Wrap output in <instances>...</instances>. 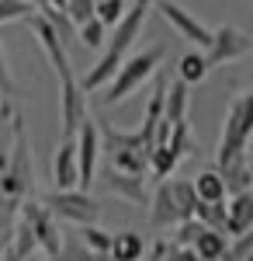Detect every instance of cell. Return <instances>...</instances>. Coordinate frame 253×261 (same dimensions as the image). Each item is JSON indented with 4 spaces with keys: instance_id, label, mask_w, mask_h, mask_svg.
Wrapping results in <instances>:
<instances>
[{
    "instance_id": "1",
    "label": "cell",
    "mask_w": 253,
    "mask_h": 261,
    "mask_svg": "<svg viewBox=\"0 0 253 261\" xmlns=\"http://www.w3.org/2000/svg\"><path fill=\"white\" fill-rule=\"evenodd\" d=\"M28 21H31V32L39 39L45 60L52 63V70H56V77H59V122H62V140H70L77 133V125L87 119V94L80 91V81H77V73H73V66H70V53L59 42V35L39 14H31Z\"/></svg>"
},
{
    "instance_id": "2",
    "label": "cell",
    "mask_w": 253,
    "mask_h": 261,
    "mask_svg": "<svg viewBox=\"0 0 253 261\" xmlns=\"http://www.w3.org/2000/svg\"><path fill=\"white\" fill-rule=\"evenodd\" d=\"M156 0H132L129 7H125V14H121V21H118L115 28H111V39H108V49L101 53V60L87 70V77L80 81V91L83 94H98L104 84L115 77L118 63L125 60L129 53H132V45H136V39L142 35V24H146V14L153 11Z\"/></svg>"
},
{
    "instance_id": "3",
    "label": "cell",
    "mask_w": 253,
    "mask_h": 261,
    "mask_svg": "<svg viewBox=\"0 0 253 261\" xmlns=\"http://www.w3.org/2000/svg\"><path fill=\"white\" fill-rule=\"evenodd\" d=\"M163 63V45H153V49H142V53H129L125 60L118 63L115 77L101 87V105L111 108V105H121L132 94L142 91V84L156 77V66Z\"/></svg>"
},
{
    "instance_id": "4",
    "label": "cell",
    "mask_w": 253,
    "mask_h": 261,
    "mask_svg": "<svg viewBox=\"0 0 253 261\" xmlns=\"http://www.w3.org/2000/svg\"><path fill=\"white\" fill-rule=\"evenodd\" d=\"M250 136H253V94H236L229 105V115L218 136L215 150V167H226L229 161L250 153Z\"/></svg>"
},
{
    "instance_id": "5",
    "label": "cell",
    "mask_w": 253,
    "mask_h": 261,
    "mask_svg": "<svg viewBox=\"0 0 253 261\" xmlns=\"http://www.w3.org/2000/svg\"><path fill=\"white\" fill-rule=\"evenodd\" d=\"M101 140L108 146V161L115 174H132L142 178L149 171V157H146V146L139 140V133H121V129H101Z\"/></svg>"
},
{
    "instance_id": "6",
    "label": "cell",
    "mask_w": 253,
    "mask_h": 261,
    "mask_svg": "<svg viewBox=\"0 0 253 261\" xmlns=\"http://www.w3.org/2000/svg\"><path fill=\"white\" fill-rule=\"evenodd\" d=\"M42 205L56 216V220H62V223H77V226H87V223H98V216H101V205L87 192H80V188H66V192H45L42 195Z\"/></svg>"
},
{
    "instance_id": "7",
    "label": "cell",
    "mask_w": 253,
    "mask_h": 261,
    "mask_svg": "<svg viewBox=\"0 0 253 261\" xmlns=\"http://www.w3.org/2000/svg\"><path fill=\"white\" fill-rule=\"evenodd\" d=\"M18 223H24L35 237V251L45 254V261L59 251V241H62V230H59V220L35 199H24L18 205Z\"/></svg>"
},
{
    "instance_id": "8",
    "label": "cell",
    "mask_w": 253,
    "mask_h": 261,
    "mask_svg": "<svg viewBox=\"0 0 253 261\" xmlns=\"http://www.w3.org/2000/svg\"><path fill=\"white\" fill-rule=\"evenodd\" d=\"M253 53V39L250 32H243V28H233V24H222V28H212V42L205 45V63H208V70L215 66H226V63H236L243 60V56H250Z\"/></svg>"
},
{
    "instance_id": "9",
    "label": "cell",
    "mask_w": 253,
    "mask_h": 261,
    "mask_svg": "<svg viewBox=\"0 0 253 261\" xmlns=\"http://www.w3.org/2000/svg\"><path fill=\"white\" fill-rule=\"evenodd\" d=\"M73 150H77V188L87 192V188L94 185L98 153H101V129L90 115L77 125V133H73Z\"/></svg>"
},
{
    "instance_id": "10",
    "label": "cell",
    "mask_w": 253,
    "mask_h": 261,
    "mask_svg": "<svg viewBox=\"0 0 253 261\" xmlns=\"http://www.w3.org/2000/svg\"><path fill=\"white\" fill-rule=\"evenodd\" d=\"M153 7L163 14V21H170V24H174L187 42H195V45H201V49L212 42V28H208V24H201L191 11H184L180 4H174V0H156Z\"/></svg>"
},
{
    "instance_id": "11",
    "label": "cell",
    "mask_w": 253,
    "mask_h": 261,
    "mask_svg": "<svg viewBox=\"0 0 253 261\" xmlns=\"http://www.w3.org/2000/svg\"><path fill=\"white\" fill-rule=\"evenodd\" d=\"M149 223H153L156 230H167V226L184 223L180 205H177V199H174V188H170V178L160 181V188H156L153 199H149Z\"/></svg>"
},
{
    "instance_id": "12",
    "label": "cell",
    "mask_w": 253,
    "mask_h": 261,
    "mask_svg": "<svg viewBox=\"0 0 253 261\" xmlns=\"http://www.w3.org/2000/svg\"><path fill=\"white\" fill-rule=\"evenodd\" d=\"M253 230V192L229 195L226 202V237H243Z\"/></svg>"
},
{
    "instance_id": "13",
    "label": "cell",
    "mask_w": 253,
    "mask_h": 261,
    "mask_svg": "<svg viewBox=\"0 0 253 261\" xmlns=\"http://www.w3.org/2000/svg\"><path fill=\"white\" fill-rule=\"evenodd\" d=\"M52 181H56V192L77 188V150H73V136L59 143L56 157H52Z\"/></svg>"
},
{
    "instance_id": "14",
    "label": "cell",
    "mask_w": 253,
    "mask_h": 261,
    "mask_svg": "<svg viewBox=\"0 0 253 261\" xmlns=\"http://www.w3.org/2000/svg\"><path fill=\"white\" fill-rule=\"evenodd\" d=\"M111 261H142L146 258V241L136 230H121V233H111Z\"/></svg>"
},
{
    "instance_id": "15",
    "label": "cell",
    "mask_w": 253,
    "mask_h": 261,
    "mask_svg": "<svg viewBox=\"0 0 253 261\" xmlns=\"http://www.w3.org/2000/svg\"><path fill=\"white\" fill-rule=\"evenodd\" d=\"M222 181H226V192L229 195H239V192H250V181H253V171H250V153H243V157H236L229 161L226 167H215Z\"/></svg>"
},
{
    "instance_id": "16",
    "label": "cell",
    "mask_w": 253,
    "mask_h": 261,
    "mask_svg": "<svg viewBox=\"0 0 253 261\" xmlns=\"http://www.w3.org/2000/svg\"><path fill=\"white\" fill-rule=\"evenodd\" d=\"M187 84H167V91H163V122L167 125H177V122H187Z\"/></svg>"
},
{
    "instance_id": "17",
    "label": "cell",
    "mask_w": 253,
    "mask_h": 261,
    "mask_svg": "<svg viewBox=\"0 0 253 261\" xmlns=\"http://www.w3.org/2000/svg\"><path fill=\"white\" fill-rule=\"evenodd\" d=\"M226 244H229V237H226V233L201 226V230L195 233V241H191V251H195L201 261H222V254H226Z\"/></svg>"
},
{
    "instance_id": "18",
    "label": "cell",
    "mask_w": 253,
    "mask_h": 261,
    "mask_svg": "<svg viewBox=\"0 0 253 261\" xmlns=\"http://www.w3.org/2000/svg\"><path fill=\"white\" fill-rule=\"evenodd\" d=\"M191 185H195L198 202H226V199H229L226 181H222V174H218L215 167H208V171L195 174V178H191Z\"/></svg>"
},
{
    "instance_id": "19",
    "label": "cell",
    "mask_w": 253,
    "mask_h": 261,
    "mask_svg": "<svg viewBox=\"0 0 253 261\" xmlns=\"http://www.w3.org/2000/svg\"><path fill=\"white\" fill-rule=\"evenodd\" d=\"M49 261H111V254H94V251H87V247L80 244L77 233H62L59 251Z\"/></svg>"
},
{
    "instance_id": "20",
    "label": "cell",
    "mask_w": 253,
    "mask_h": 261,
    "mask_svg": "<svg viewBox=\"0 0 253 261\" xmlns=\"http://www.w3.org/2000/svg\"><path fill=\"white\" fill-rule=\"evenodd\" d=\"M208 73H212V70H208V63H205V56H201L198 49L195 53H184V56L177 60V81L187 84V87H191V84H201Z\"/></svg>"
},
{
    "instance_id": "21",
    "label": "cell",
    "mask_w": 253,
    "mask_h": 261,
    "mask_svg": "<svg viewBox=\"0 0 253 261\" xmlns=\"http://www.w3.org/2000/svg\"><path fill=\"white\" fill-rule=\"evenodd\" d=\"M108 188L115 192L118 199H129V202H136V205H146V185H142V178H132V174H115V171H111Z\"/></svg>"
},
{
    "instance_id": "22",
    "label": "cell",
    "mask_w": 253,
    "mask_h": 261,
    "mask_svg": "<svg viewBox=\"0 0 253 261\" xmlns=\"http://www.w3.org/2000/svg\"><path fill=\"white\" fill-rule=\"evenodd\" d=\"M73 233H77V237H80V244H83L87 251H94V254H108V251H111V233H108V230H101L98 223L77 226Z\"/></svg>"
},
{
    "instance_id": "23",
    "label": "cell",
    "mask_w": 253,
    "mask_h": 261,
    "mask_svg": "<svg viewBox=\"0 0 253 261\" xmlns=\"http://www.w3.org/2000/svg\"><path fill=\"white\" fill-rule=\"evenodd\" d=\"M195 220L208 230L226 233V202H198L195 205Z\"/></svg>"
},
{
    "instance_id": "24",
    "label": "cell",
    "mask_w": 253,
    "mask_h": 261,
    "mask_svg": "<svg viewBox=\"0 0 253 261\" xmlns=\"http://www.w3.org/2000/svg\"><path fill=\"white\" fill-rule=\"evenodd\" d=\"M104 39H108V28H104L98 18L77 24V42L83 45V49H101V45H104Z\"/></svg>"
},
{
    "instance_id": "25",
    "label": "cell",
    "mask_w": 253,
    "mask_h": 261,
    "mask_svg": "<svg viewBox=\"0 0 253 261\" xmlns=\"http://www.w3.org/2000/svg\"><path fill=\"white\" fill-rule=\"evenodd\" d=\"M125 0H94V18L104 24V28H115L118 21H121V14H125Z\"/></svg>"
},
{
    "instance_id": "26",
    "label": "cell",
    "mask_w": 253,
    "mask_h": 261,
    "mask_svg": "<svg viewBox=\"0 0 253 261\" xmlns=\"http://www.w3.org/2000/svg\"><path fill=\"white\" fill-rule=\"evenodd\" d=\"M35 14L24 0H0V24H14V21H28Z\"/></svg>"
},
{
    "instance_id": "27",
    "label": "cell",
    "mask_w": 253,
    "mask_h": 261,
    "mask_svg": "<svg viewBox=\"0 0 253 261\" xmlns=\"http://www.w3.org/2000/svg\"><path fill=\"white\" fill-rule=\"evenodd\" d=\"M250 254H253V233H243V237H229L222 261H246Z\"/></svg>"
},
{
    "instance_id": "28",
    "label": "cell",
    "mask_w": 253,
    "mask_h": 261,
    "mask_svg": "<svg viewBox=\"0 0 253 261\" xmlns=\"http://www.w3.org/2000/svg\"><path fill=\"white\" fill-rule=\"evenodd\" d=\"M62 14L73 21V24H83V21L94 18V0H66V11Z\"/></svg>"
},
{
    "instance_id": "29",
    "label": "cell",
    "mask_w": 253,
    "mask_h": 261,
    "mask_svg": "<svg viewBox=\"0 0 253 261\" xmlns=\"http://www.w3.org/2000/svg\"><path fill=\"white\" fill-rule=\"evenodd\" d=\"M0 94H4V101L18 94V84H14V77H11V66H7V60H4V45H0Z\"/></svg>"
},
{
    "instance_id": "30",
    "label": "cell",
    "mask_w": 253,
    "mask_h": 261,
    "mask_svg": "<svg viewBox=\"0 0 253 261\" xmlns=\"http://www.w3.org/2000/svg\"><path fill=\"white\" fill-rule=\"evenodd\" d=\"M167 247H170L167 241H156V244H153V251H149V254H146L142 261H163V254H167Z\"/></svg>"
},
{
    "instance_id": "31",
    "label": "cell",
    "mask_w": 253,
    "mask_h": 261,
    "mask_svg": "<svg viewBox=\"0 0 253 261\" xmlns=\"http://www.w3.org/2000/svg\"><path fill=\"white\" fill-rule=\"evenodd\" d=\"M45 7H52V11H66V0H45Z\"/></svg>"
},
{
    "instance_id": "32",
    "label": "cell",
    "mask_w": 253,
    "mask_h": 261,
    "mask_svg": "<svg viewBox=\"0 0 253 261\" xmlns=\"http://www.w3.org/2000/svg\"><path fill=\"white\" fill-rule=\"evenodd\" d=\"M24 4H28L31 11H42V7H45V0H24Z\"/></svg>"
},
{
    "instance_id": "33",
    "label": "cell",
    "mask_w": 253,
    "mask_h": 261,
    "mask_svg": "<svg viewBox=\"0 0 253 261\" xmlns=\"http://www.w3.org/2000/svg\"><path fill=\"white\" fill-rule=\"evenodd\" d=\"M0 258H4V261H21V258H14V254H11L7 247H4V254H0Z\"/></svg>"
},
{
    "instance_id": "34",
    "label": "cell",
    "mask_w": 253,
    "mask_h": 261,
    "mask_svg": "<svg viewBox=\"0 0 253 261\" xmlns=\"http://www.w3.org/2000/svg\"><path fill=\"white\" fill-rule=\"evenodd\" d=\"M4 247H7V233H0V254H4Z\"/></svg>"
},
{
    "instance_id": "35",
    "label": "cell",
    "mask_w": 253,
    "mask_h": 261,
    "mask_svg": "<svg viewBox=\"0 0 253 261\" xmlns=\"http://www.w3.org/2000/svg\"><path fill=\"white\" fill-rule=\"evenodd\" d=\"M28 261H45V258H35V254H31V258H28Z\"/></svg>"
}]
</instances>
